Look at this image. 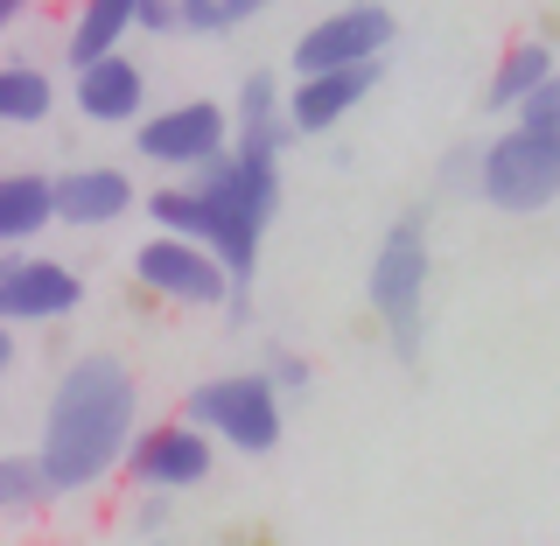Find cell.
I'll use <instances>...</instances> for the list:
<instances>
[{
    "mask_svg": "<svg viewBox=\"0 0 560 546\" xmlns=\"http://www.w3.org/2000/svg\"><path fill=\"white\" fill-rule=\"evenodd\" d=\"M84 309V274L49 253H0V329H49Z\"/></svg>",
    "mask_w": 560,
    "mask_h": 546,
    "instance_id": "obj_6",
    "label": "cell"
},
{
    "mask_svg": "<svg viewBox=\"0 0 560 546\" xmlns=\"http://www.w3.org/2000/svg\"><path fill=\"white\" fill-rule=\"evenodd\" d=\"M119 469L140 484V498H183V490L210 484L218 449H210L197 428H183V420H162V428H133L127 463Z\"/></svg>",
    "mask_w": 560,
    "mask_h": 546,
    "instance_id": "obj_9",
    "label": "cell"
},
{
    "mask_svg": "<svg viewBox=\"0 0 560 546\" xmlns=\"http://www.w3.org/2000/svg\"><path fill=\"white\" fill-rule=\"evenodd\" d=\"M434 189H477V148H448L442 162H434Z\"/></svg>",
    "mask_w": 560,
    "mask_h": 546,
    "instance_id": "obj_22",
    "label": "cell"
},
{
    "mask_svg": "<svg viewBox=\"0 0 560 546\" xmlns=\"http://www.w3.org/2000/svg\"><path fill=\"white\" fill-rule=\"evenodd\" d=\"M127 35H133V0H84V8H70V22H63V63L92 70L105 57H119Z\"/></svg>",
    "mask_w": 560,
    "mask_h": 546,
    "instance_id": "obj_14",
    "label": "cell"
},
{
    "mask_svg": "<svg viewBox=\"0 0 560 546\" xmlns=\"http://www.w3.org/2000/svg\"><path fill=\"white\" fill-rule=\"evenodd\" d=\"M232 148V113L218 98H183V105H162V113H140L133 127V154L154 169H183L197 175L203 162Z\"/></svg>",
    "mask_w": 560,
    "mask_h": 546,
    "instance_id": "obj_7",
    "label": "cell"
},
{
    "mask_svg": "<svg viewBox=\"0 0 560 546\" xmlns=\"http://www.w3.org/2000/svg\"><path fill=\"white\" fill-rule=\"evenodd\" d=\"M70 105H78L92 127H140V113H148V70H140L127 49L92 63V70H70Z\"/></svg>",
    "mask_w": 560,
    "mask_h": 546,
    "instance_id": "obj_12",
    "label": "cell"
},
{
    "mask_svg": "<svg viewBox=\"0 0 560 546\" xmlns=\"http://www.w3.org/2000/svg\"><path fill=\"white\" fill-rule=\"evenodd\" d=\"M133 204H140L133 175L113 169V162L49 175V210H57V224H78V232H105V224H119Z\"/></svg>",
    "mask_w": 560,
    "mask_h": 546,
    "instance_id": "obj_11",
    "label": "cell"
},
{
    "mask_svg": "<svg viewBox=\"0 0 560 546\" xmlns=\"http://www.w3.org/2000/svg\"><path fill=\"white\" fill-rule=\"evenodd\" d=\"M49 490H43V469L35 455H0V519H22V512H43Z\"/></svg>",
    "mask_w": 560,
    "mask_h": 546,
    "instance_id": "obj_19",
    "label": "cell"
},
{
    "mask_svg": "<svg viewBox=\"0 0 560 546\" xmlns=\"http://www.w3.org/2000/svg\"><path fill=\"white\" fill-rule=\"evenodd\" d=\"M259 379H267L273 393L288 399V393H308V385H315V364H308L294 344H273V350H267V372H259Z\"/></svg>",
    "mask_w": 560,
    "mask_h": 546,
    "instance_id": "obj_21",
    "label": "cell"
},
{
    "mask_svg": "<svg viewBox=\"0 0 560 546\" xmlns=\"http://www.w3.org/2000/svg\"><path fill=\"white\" fill-rule=\"evenodd\" d=\"M14 372V329H0V379Z\"/></svg>",
    "mask_w": 560,
    "mask_h": 546,
    "instance_id": "obj_27",
    "label": "cell"
},
{
    "mask_svg": "<svg viewBox=\"0 0 560 546\" xmlns=\"http://www.w3.org/2000/svg\"><path fill=\"white\" fill-rule=\"evenodd\" d=\"M49 224H57V210H49V175L0 169V253H28Z\"/></svg>",
    "mask_w": 560,
    "mask_h": 546,
    "instance_id": "obj_15",
    "label": "cell"
},
{
    "mask_svg": "<svg viewBox=\"0 0 560 546\" xmlns=\"http://www.w3.org/2000/svg\"><path fill=\"white\" fill-rule=\"evenodd\" d=\"M133 288L148 294V302H168V309H224L232 280H224V267L203 245L154 232V239L133 245Z\"/></svg>",
    "mask_w": 560,
    "mask_h": 546,
    "instance_id": "obj_8",
    "label": "cell"
},
{
    "mask_svg": "<svg viewBox=\"0 0 560 546\" xmlns=\"http://www.w3.org/2000/svg\"><path fill=\"white\" fill-rule=\"evenodd\" d=\"M133 35H175V0H133Z\"/></svg>",
    "mask_w": 560,
    "mask_h": 546,
    "instance_id": "obj_23",
    "label": "cell"
},
{
    "mask_svg": "<svg viewBox=\"0 0 560 546\" xmlns=\"http://www.w3.org/2000/svg\"><path fill=\"white\" fill-rule=\"evenodd\" d=\"M428 274H434V253H428V218L407 210V218L385 224L378 253H372V274H364V294H372V315L385 329L399 364L420 358V337H428Z\"/></svg>",
    "mask_w": 560,
    "mask_h": 546,
    "instance_id": "obj_2",
    "label": "cell"
},
{
    "mask_svg": "<svg viewBox=\"0 0 560 546\" xmlns=\"http://www.w3.org/2000/svg\"><path fill=\"white\" fill-rule=\"evenodd\" d=\"M553 197H560V140L504 127L498 140L477 148V204H490L498 218H539Z\"/></svg>",
    "mask_w": 560,
    "mask_h": 546,
    "instance_id": "obj_4",
    "label": "cell"
},
{
    "mask_svg": "<svg viewBox=\"0 0 560 546\" xmlns=\"http://www.w3.org/2000/svg\"><path fill=\"white\" fill-rule=\"evenodd\" d=\"M148 546H183V539H168V533H162V539H148Z\"/></svg>",
    "mask_w": 560,
    "mask_h": 546,
    "instance_id": "obj_28",
    "label": "cell"
},
{
    "mask_svg": "<svg viewBox=\"0 0 560 546\" xmlns=\"http://www.w3.org/2000/svg\"><path fill=\"white\" fill-rule=\"evenodd\" d=\"M385 63H364V70H329V78H294L280 92V119H288L294 140H315V133H337L364 98L378 92Z\"/></svg>",
    "mask_w": 560,
    "mask_h": 546,
    "instance_id": "obj_10",
    "label": "cell"
},
{
    "mask_svg": "<svg viewBox=\"0 0 560 546\" xmlns=\"http://www.w3.org/2000/svg\"><path fill=\"white\" fill-rule=\"evenodd\" d=\"M140 210L154 218V232L162 239H189V245H203V197L189 183H162L154 197H140Z\"/></svg>",
    "mask_w": 560,
    "mask_h": 546,
    "instance_id": "obj_17",
    "label": "cell"
},
{
    "mask_svg": "<svg viewBox=\"0 0 560 546\" xmlns=\"http://www.w3.org/2000/svg\"><path fill=\"white\" fill-rule=\"evenodd\" d=\"M57 113V78L35 57H0V127H43Z\"/></svg>",
    "mask_w": 560,
    "mask_h": 546,
    "instance_id": "obj_16",
    "label": "cell"
},
{
    "mask_svg": "<svg viewBox=\"0 0 560 546\" xmlns=\"http://www.w3.org/2000/svg\"><path fill=\"white\" fill-rule=\"evenodd\" d=\"M0 414H8V399H0Z\"/></svg>",
    "mask_w": 560,
    "mask_h": 546,
    "instance_id": "obj_29",
    "label": "cell"
},
{
    "mask_svg": "<svg viewBox=\"0 0 560 546\" xmlns=\"http://www.w3.org/2000/svg\"><path fill=\"white\" fill-rule=\"evenodd\" d=\"M183 428H197L210 449L224 442L238 455H267L280 449V393L259 372H218V379L189 385Z\"/></svg>",
    "mask_w": 560,
    "mask_h": 546,
    "instance_id": "obj_3",
    "label": "cell"
},
{
    "mask_svg": "<svg viewBox=\"0 0 560 546\" xmlns=\"http://www.w3.org/2000/svg\"><path fill=\"white\" fill-rule=\"evenodd\" d=\"M253 0H175V35H197V43H224L253 22Z\"/></svg>",
    "mask_w": 560,
    "mask_h": 546,
    "instance_id": "obj_18",
    "label": "cell"
},
{
    "mask_svg": "<svg viewBox=\"0 0 560 546\" xmlns=\"http://www.w3.org/2000/svg\"><path fill=\"white\" fill-rule=\"evenodd\" d=\"M22 14H28V8H22V0H0V43H8V35H14V28H22Z\"/></svg>",
    "mask_w": 560,
    "mask_h": 546,
    "instance_id": "obj_26",
    "label": "cell"
},
{
    "mask_svg": "<svg viewBox=\"0 0 560 546\" xmlns=\"http://www.w3.org/2000/svg\"><path fill=\"white\" fill-rule=\"evenodd\" d=\"M553 78H560L553 43H547V35H518V43H504V49H498V63H490V78H483V105H490V113H518V105L533 98L539 84H553Z\"/></svg>",
    "mask_w": 560,
    "mask_h": 546,
    "instance_id": "obj_13",
    "label": "cell"
},
{
    "mask_svg": "<svg viewBox=\"0 0 560 546\" xmlns=\"http://www.w3.org/2000/svg\"><path fill=\"white\" fill-rule=\"evenodd\" d=\"M399 35V14L393 8H372V0H358V8H329L315 14V22L294 35V78H329V70H364V63H385V49H393Z\"/></svg>",
    "mask_w": 560,
    "mask_h": 546,
    "instance_id": "obj_5",
    "label": "cell"
},
{
    "mask_svg": "<svg viewBox=\"0 0 560 546\" xmlns=\"http://www.w3.org/2000/svg\"><path fill=\"white\" fill-rule=\"evenodd\" d=\"M133 428H140L133 364L113 358V350L70 358L57 372V385H49V407H43V449H35L43 490L49 498H78V490L105 484L127 463Z\"/></svg>",
    "mask_w": 560,
    "mask_h": 546,
    "instance_id": "obj_1",
    "label": "cell"
},
{
    "mask_svg": "<svg viewBox=\"0 0 560 546\" xmlns=\"http://www.w3.org/2000/svg\"><path fill=\"white\" fill-rule=\"evenodd\" d=\"M224 323H232V329H245V323H253V294H245V288H232V294H224Z\"/></svg>",
    "mask_w": 560,
    "mask_h": 546,
    "instance_id": "obj_25",
    "label": "cell"
},
{
    "mask_svg": "<svg viewBox=\"0 0 560 546\" xmlns=\"http://www.w3.org/2000/svg\"><path fill=\"white\" fill-rule=\"evenodd\" d=\"M512 127H518V133H533V140H560V78H553V84H539V92L518 105Z\"/></svg>",
    "mask_w": 560,
    "mask_h": 546,
    "instance_id": "obj_20",
    "label": "cell"
},
{
    "mask_svg": "<svg viewBox=\"0 0 560 546\" xmlns=\"http://www.w3.org/2000/svg\"><path fill=\"white\" fill-rule=\"evenodd\" d=\"M168 519H175V498H140V504H133V525H140L148 539H162Z\"/></svg>",
    "mask_w": 560,
    "mask_h": 546,
    "instance_id": "obj_24",
    "label": "cell"
}]
</instances>
